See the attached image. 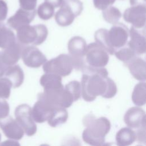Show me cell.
I'll list each match as a JSON object with an SVG mask.
<instances>
[{"label":"cell","instance_id":"4fadbf2b","mask_svg":"<svg viewBox=\"0 0 146 146\" xmlns=\"http://www.w3.org/2000/svg\"><path fill=\"white\" fill-rule=\"evenodd\" d=\"M0 128L5 136L11 139L21 140L24 135V131L17 121L11 116L0 119Z\"/></svg>","mask_w":146,"mask_h":146},{"label":"cell","instance_id":"d590c367","mask_svg":"<svg viewBox=\"0 0 146 146\" xmlns=\"http://www.w3.org/2000/svg\"><path fill=\"white\" fill-rule=\"evenodd\" d=\"M8 7L6 3L3 0H0V23L6 18Z\"/></svg>","mask_w":146,"mask_h":146},{"label":"cell","instance_id":"8992f818","mask_svg":"<svg viewBox=\"0 0 146 146\" xmlns=\"http://www.w3.org/2000/svg\"><path fill=\"white\" fill-rule=\"evenodd\" d=\"M73 68L70 55L63 54L46 61L43 66V70L45 73L55 74L60 76H66L70 75Z\"/></svg>","mask_w":146,"mask_h":146},{"label":"cell","instance_id":"83f0119b","mask_svg":"<svg viewBox=\"0 0 146 146\" xmlns=\"http://www.w3.org/2000/svg\"><path fill=\"white\" fill-rule=\"evenodd\" d=\"M114 54L116 57L120 60L123 62L124 64L136 56L135 52L128 45H125L116 50Z\"/></svg>","mask_w":146,"mask_h":146},{"label":"cell","instance_id":"3957f363","mask_svg":"<svg viewBox=\"0 0 146 146\" xmlns=\"http://www.w3.org/2000/svg\"><path fill=\"white\" fill-rule=\"evenodd\" d=\"M17 39L24 46L39 45L47 38L48 30L43 24L26 25L17 30Z\"/></svg>","mask_w":146,"mask_h":146},{"label":"cell","instance_id":"e0dca14e","mask_svg":"<svg viewBox=\"0 0 146 146\" xmlns=\"http://www.w3.org/2000/svg\"><path fill=\"white\" fill-rule=\"evenodd\" d=\"M26 46L19 43L17 39L3 51H1V58L4 63L7 66L16 64L21 57L22 52Z\"/></svg>","mask_w":146,"mask_h":146},{"label":"cell","instance_id":"ba28073f","mask_svg":"<svg viewBox=\"0 0 146 146\" xmlns=\"http://www.w3.org/2000/svg\"><path fill=\"white\" fill-rule=\"evenodd\" d=\"M15 116L27 136H31L36 133V125L32 117L31 108L28 104H22L17 106L15 110Z\"/></svg>","mask_w":146,"mask_h":146},{"label":"cell","instance_id":"2e32d148","mask_svg":"<svg viewBox=\"0 0 146 146\" xmlns=\"http://www.w3.org/2000/svg\"><path fill=\"white\" fill-rule=\"evenodd\" d=\"M55 108L43 99L38 98L37 102L31 108V115L34 121L42 123L48 120Z\"/></svg>","mask_w":146,"mask_h":146},{"label":"cell","instance_id":"e575fe53","mask_svg":"<svg viewBox=\"0 0 146 146\" xmlns=\"http://www.w3.org/2000/svg\"><path fill=\"white\" fill-rule=\"evenodd\" d=\"M145 127H140L137 128V130L136 131H135L136 134V140L140 143L145 144V141H146Z\"/></svg>","mask_w":146,"mask_h":146},{"label":"cell","instance_id":"4316f807","mask_svg":"<svg viewBox=\"0 0 146 146\" xmlns=\"http://www.w3.org/2000/svg\"><path fill=\"white\" fill-rule=\"evenodd\" d=\"M102 14L104 19L111 24H115L118 22L121 17L120 11L117 7L112 6L103 10Z\"/></svg>","mask_w":146,"mask_h":146},{"label":"cell","instance_id":"ffe728a7","mask_svg":"<svg viewBox=\"0 0 146 146\" xmlns=\"http://www.w3.org/2000/svg\"><path fill=\"white\" fill-rule=\"evenodd\" d=\"M4 75L11 82L13 88L19 87L24 80L23 71L21 67L17 64L9 66Z\"/></svg>","mask_w":146,"mask_h":146},{"label":"cell","instance_id":"8fae6325","mask_svg":"<svg viewBox=\"0 0 146 146\" xmlns=\"http://www.w3.org/2000/svg\"><path fill=\"white\" fill-rule=\"evenodd\" d=\"M21 57L25 64L31 68H38L47 61L46 57L37 47L30 45L23 48Z\"/></svg>","mask_w":146,"mask_h":146},{"label":"cell","instance_id":"cb8c5ba5","mask_svg":"<svg viewBox=\"0 0 146 146\" xmlns=\"http://www.w3.org/2000/svg\"><path fill=\"white\" fill-rule=\"evenodd\" d=\"M132 100L137 106H144L146 103V84L141 81L134 87L132 94Z\"/></svg>","mask_w":146,"mask_h":146},{"label":"cell","instance_id":"6da1fadb","mask_svg":"<svg viewBox=\"0 0 146 146\" xmlns=\"http://www.w3.org/2000/svg\"><path fill=\"white\" fill-rule=\"evenodd\" d=\"M81 95L87 102L94 101L98 96L109 99L117 92L115 83L108 77V71L104 67L86 66L82 70Z\"/></svg>","mask_w":146,"mask_h":146},{"label":"cell","instance_id":"f1b7e54d","mask_svg":"<svg viewBox=\"0 0 146 146\" xmlns=\"http://www.w3.org/2000/svg\"><path fill=\"white\" fill-rule=\"evenodd\" d=\"M54 7L50 3L44 2L39 5L37 9L39 17L43 20H48L52 17L54 14Z\"/></svg>","mask_w":146,"mask_h":146},{"label":"cell","instance_id":"836d02e7","mask_svg":"<svg viewBox=\"0 0 146 146\" xmlns=\"http://www.w3.org/2000/svg\"><path fill=\"white\" fill-rule=\"evenodd\" d=\"M10 111L8 103L2 99H0V119L4 118L8 116Z\"/></svg>","mask_w":146,"mask_h":146},{"label":"cell","instance_id":"30bf717a","mask_svg":"<svg viewBox=\"0 0 146 146\" xmlns=\"http://www.w3.org/2000/svg\"><path fill=\"white\" fill-rule=\"evenodd\" d=\"M145 5H135L127 8L123 13V18L137 29L145 27L146 21Z\"/></svg>","mask_w":146,"mask_h":146},{"label":"cell","instance_id":"74e56055","mask_svg":"<svg viewBox=\"0 0 146 146\" xmlns=\"http://www.w3.org/2000/svg\"><path fill=\"white\" fill-rule=\"evenodd\" d=\"M63 0H44V2H46L50 5H51L54 8L59 7L61 6Z\"/></svg>","mask_w":146,"mask_h":146},{"label":"cell","instance_id":"484cf974","mask_svg":"<svg viewBox=\"0 0 146 146\" xmlns=\"http://www.w3.org/2000/svg\"><path fill=\"white\" fill-rule=\"evenodd\" d=\"M95 42L103 47L110 55L114 54L115 49L112 48L108 41V30L105 29H100L95 31L94 35Z\"/></svg>","mask_w":146,"mask_h":146},{"label":"cell","instance_id":"9c48e42d","mask_svg":"<svg viewBox=\"0 0 146 146\" xmlns=\"http://www.w3.org/2000/svg\"><path fill=\"white\" fill-rule=\"evenodd\" d=\"M129 36L128 27L121 23L117 22L108 30V39L111 46L115 50L121 48L127 43Z\"/></svg>","mask_w":146,"mask_h":146},{"label":"cell","instance_id":"44dd1931","mask_svg":"<svg viewBox=\"0 0 146 146\" xmlns=\"http://www.w3.org/2000/svg\"><path fill=\"white\" fill-rule=\"evenodd\" d=\"M40 84L44 90L58 89L64 87L60 75L52 73H45L40 78Z\"/></svg>","mask_w":146,"mask_h":146},{"label":"cell","instance_id":"f35d334b","mask_svg":"<svg viewBox=\"0 0 146 146\" xmlns=\"http://www.w3.org/2000/svg\"><path fill=\"white\" fill-rule=\"evenodd\" d=\"M131 6L135 5H145V0H129Z\"/></svg>","mask_w":146,"mask_h":146},{"label":"cell","instance_id":"5bb4252c","mask_svg":"<svg viewBox=\"0 0 146 146\" xmlns=\"http://www.w3.org/2000/svg\"><path fill=\"white\" fill-rule=\"evenodd\" d=\"M36 10H27L22 8L19 9L15 14L10 17L7 20V25L14 30H17L20 27L29 25L34 19Z\"/></svg>","mask_w":146,"mask_h":146},{"label":"cell","instance_id":"8d00e7d4","mask_svg":"<svg viewBox=\"0 0 146 146\" xmlns=\"http://www.w3.org/2000/svg\"><path fill=\"white\" fill-rule=\"evenodd\" d=\"M8 67L9 66L6 65L3 62L1 58V53L0 51V78L2 77L4 75L5 72Z\"/></svg>","mask_w":146,"mask_h":146},{"label":"cell","instance_id":"4dcf8cb0","mask_svg":"<svg viewBox=\"0 0 146 146\" xmlns=\"http://www.w3.org/2000/svg\"><path fill=\"white\" fill-rule=\"evenodd\" d=\"M12 85L6 77L0 78V99H7L11 92Z\"/></svg>","mask_w":146,"mask_h":146},{"label":"cell","instance_id":"ac0fdd59","mask_svg":"<svg viewBox=\"0 0 146 146\" xmlns=\"http://www.w3.org/2000/svg\"><path fill=\"white\" fill-rule=\"evenodd\" d=\"M128 68L131 75L139 81H144L146 79V63L144 60L135 56L124 64Z\"/></svg>","mask_w":146,"mask_h":146},{"label":"cell","instance_id":"ab89813d","mask_svg":"<svg viewBox=\"0 0 146 146\" xmlns=\"http://www.w3.org/2000/svg\"><path fill=\"white\" fill-rule=\"evenodd\" d=\"M1 135L0 133V141H1Z\"/></svg>","mask_w":146,"mask_h":146},{"label":"cell","instance_id":"d4e9b609","mask_svg":"<svg viewBox=\"0 0 146 146\" xmlns=\"http://www.w3.org/2000/svg\"><path fill=\"white\" fill-rule=\"evenodd\" d=\"M17 40L13 31L0 23V48H5Z\"/></svg>","mask_w":146,"mask_h":146},{"label":"cell","instance_id":"277c9868","mask_svg":"<svg viewBox=\"0 0 146 146\" xmlns=\"http://www.w3.org/2000/svg\"><path fill=\"white\" fill-rule=\"evenodd\" d=\"M60 7L55 14V19L62 27L70 25L83 9V3L80 0H63Z\"/></svg>","mask_w":146,"mask_h":146},{"label":"cell","instance_id":"7402d4cb","mask_svg":"<svg viewBox=\"0 0 146 146\" xmlns=\"http://www.w3.org/2000/svg\"><path fill=\"white\" fill-rule=\"evenodd\" d=\"M136 140L135 132L129 127H124L117 132L116 141L117 145L127 146Z\"/></svg>","mask_w":146,"mask_h":146},{"label":"cell","instance_id":"f546056e","mask_svg":"<svg viewBox=\"0 0 146 146\" xmlns=\"http://www.w3.org/2000/svg\"><path fill=\"white\" fill-rule=\"evenodd\" d=\"M72 96L74 102L78 100L81 96V84L76 80H73L67 83L64 87Z\"/></svg>","mask_w":146,"mask_h":146},{"label":"cell","instance_id":"9a60e30c","mask_svg":"<svg viewBox=\"0 0 146 146\" xmlns=\"http://www.w3.org/2000/svg\"><path fill=\"white\" fill-rule=\"evenodd\" d=\"M124 121L128 127L137 129L145 125V113L140 107H132L129 108L124 116Z\"/></svg>","mask_w":146,"mask_h":146},{"label":"cell","instance_id":"7c38bea8","mask_svg":"<svg viewBox=\"0 0 146 146\" xmlns=\"http://www.w3.org/2000/svg\"><path fill=\"white\" fill-rule=\"evenodd\" d=\"M145 32V27L137 29L132 26L129 31L130 40L128 42L127 45L136 55H141L145 52L146 38Z\"/></svg>","mask_w":146,"mask_h":146},{"label":"cell","instance_id":"1f68e13d","mask_svg":"<svg viewBox=\"0 0 146 146\" xmlns=\"http://www.w3.org/2000/svg\"><path fill=\"white\" fill-rule=\"evenodd\" d=\"M20 7L27 10H35L37 0H19Z\"/></svg>","mask_w":146,"mask_h":146},{"label":"cell","instance_id":"d6986e66","mask_svg":"<svg viewBox=\"0 0 146 146\" xmlns=\"http://www.w3.org/2000/svg\"><path fill=\"white\" fill-rule=\"evenodd\" d=\"M86 47V40L79 36L72 37L68 42V51L70 56L72 58H84Z\"/></svg>","mask_w":146,"mask_h":146},{"label":"cell","instance_id":"5b68a950","mask_svg":"<svg viewBox=\"0 0 146 146\" xmlns=\"http://www.w3.org/2000/svg\"><path fill=\"white\" fill-rule=\"evenodd\" d=\"M38 98L43 99L55 108H68L74 102L72 96L64 87L44 90L43 92L38 94Z\"/></svg>","mask_w":146,"mask_h":146},{"label":"cell","instance_id":"52a82bcc","mask_svg":"<svg viewBox=\"0 0 146 146\" xmlns=\"http://www.w3.org/2000/svg\"><path fill=\"white\" fill-rule=\"evenodd\" d=\"M84 56L86 62L92 67H104L109 60L108 53L96 42L87 45Z\"/></svg>","mask_w":146,"mask_h":146},{"label":"cell","instance_id":"603a6c76","mask_svg":"<svg viewBox=\"0 0 146 146\" xmlns=\"http://www.w3.org/2000/svg\"><path fill=\"white\" fill-rule=\"evenodd\" d=\"M68 112L64 108H55L47 120L49 125L56 127L64 123L68 119Z\"/></svg>","mask_w":146,"mask_h":146},{"label":"cell","instance_id":"d6a6232c","mask_svg":"<svg viewBox=\"0 0 146 146\" xmlns=\"http://www.w3.org/2000/svg\"><path fill=\"white\" fill-rule=\"evenodd\" d=\"M116 0H93L95 7L99 10H104L111 6Z\"/></svg>","mask_w":146,"mask_h":146},{"label":"cell","instance_id":"7a4b0ae2","mask_svg":"<svg viewBox=\"0 0 146 146\" xmlns=\"http://www.w3.org/2000/svg\"><path fill=\"white\" fill-rule=\"evenodd\" d=\"M86 127L82 133L83 141L93 146L105 145V137L111 129V123L105 117L96 118L92 114H88L83 119Z\"/></svg>","mask_w":146,"mask_h":146}]
</instances>
